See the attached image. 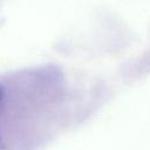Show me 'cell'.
Masks as SVG:
<instances>
[{
  "mask_svg": "<svg viewBox=\"0 0 150 150\" xmlns=\"http://www.w3.org/2000/svg\"><path fill=\"white\" fill-rule=\"evenodd\" d=\"M0 144H1V139H0Z\"/></svg>",
  "mask_w": 150,
  "mask_h": 150,
  "instance_id": "2",
  "label": "cell"
},
{
  "mask_svg": "<svg viewBox=\"0 0 150 150\" xmlns=\"http://www.w3.org/2000/svg\"><path fill=\"white\" fill-rule=\"evenodd\" d=\"M2 100H4V88L0 86V105H1Z\"/></svg>",
  "mask_w": 150,
  "mask_h": 150,
  "instance_id": "1",
  "label": "cell"
}]
</instances>
